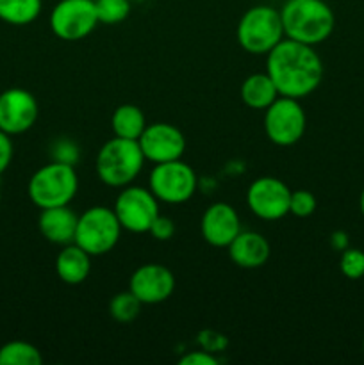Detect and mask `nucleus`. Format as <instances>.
I'll list each match as a JSON object with an SVG mask.
<instances>
[{
	"label": "nucleus",
	"mask_w": 364,
	"mask_h": 365,
	"mask_svg": "<svg viewBox=\"0 0 364 365\" xmlns=\"http://www.w3.org/2000/svg\"><path fill=\"white\" fill-rule=\"evenodd\" d=\"M266 73L278 95L302 100L320 88L325 68L314 46L284 38L266 53Z\"/></svg>",
	"instance_id": "f257e3e1"
},
{
	"label": "nucleus",
	"mask_w": 364,
	"mask_h": 365,
	"mask_svg": "<svg viewBox=\"0 0 364 365\" xmlns=\"http://www.w3.org/2000/svg\"><path fill=\"white\" fill-rule=\"evenodd\" d=\"M278 11L284 38L293 41L316 46L334 32V11L325 0H285Z\"/></svg>",
	"instance_id": "f03ea898"
},
{
	"label": "nucleus",
	"mask_w": 364,
	"mask_h": 365,
	"mask_svg": "<svg viewBox=\"0 0 364 365\" xmlns=\"http://www.w3.org/2000/svg\"><path fill=\"white\" fill-rule=\"evenodd\" d=\"M145 166V155L138 141L114 135L106 141L96 153L95 170L102 184L121 189L131 185Z\"/></svg>",
	"instance_id": "7ed1b4c3"
},
{
	"label": "nucleus",
	"mask_w": 364,
	"mask_h": 365,
	"mask_svg": "<svg viewBox=\"0 0 364 365\" xmlns=\"http://www.w3.org/2000/svg\"><path fill=\"white\" fill-rule=\"evenodd\" d=\"M77 191L79 175L75 166L56 160L39 168L27 185L29 198L38 209L70 205L71 200L77 196Z\"/></svg>",
	"instance_id": "20e7f679"
},
{
	"label": "nucleus",
	"mask_w": 364,
	"mask_h": 365,
	"mask_svg": "<svg viewBox=\"0 0 364 365\" xmlns=\"http://www.w3.org/2000/svg\"><path fill=\"white\" fill-rule=\"evenodd\" d=\"M236 36L245 52L252 56H266L284 39L280 11L266 4L250 7L239 18Z\"/></svg>",
	"instance_id": "39448f33"
},
{
	"label": "nucleus",
	"mask_w": 364,
	"mask_h": 365,
	"mask_svg": "<svg viewBox=\"0 0 364 365\" xmlns=\"http://www.w3.org/2000/svg\"><path fill=\"white\" fill-rule=\"evenodd\" d=\"M121 230L123 228L113 209L106 205L89 207L79 216L74 242L91 257H102L113 252Z\"/></svg>",
	"instance_id": "423d86ee"
},
{
	"label": "nucleus",
	"mask_w": 364,
	"mask_h": 365,
	"mask_svg": "<svg viewBox=\"0 0 364 365\" xmlns=\"http://www.w3.org/2000/svg\"><path fill=\"white\" fill-rule=\"evenodd\" d=\"M198 178L195 170L184 160H170L153 166L148 177V189L159 202L181 205L195 196Z\"/></svg>",
	"instance_id": "0eeeda50"
},
{
	"label": "nucleus",
	"mask_w": 364,
	"mask_h": 365,
	"mask_svg": "<svg viewBox=\"0 0 364 365\" xmlns=\"http://www.w3.org/2000/svg\"><path fill=\"white\" fill-rule=\"evenodd\" d=\"M305 127L307 116L300 100L278 96L264 109V132L273 145H296L305 134Z\"/></svg>",
	"instance_id": "6e6552de"
},
{
	"label": "nucleus",
	"mask_w": 364,
	"mask_h": 365,
	"mask_svg": "<svg viewBox=\"0 0 364 365\" xmlns=\"http://www.w3.org/2000/svg\"><path fill=\"white\" fill-rule=\"evenodd\" d=\"M121 228L132 234H146L153 220L159 216V200L148 187L125 185L114 200L113 207Z\"/></svg>",
	"instance_id": "1a4fd4ad"
},
{
	"label": "nucleus",
	"mask_w": 364,
	"mask_h": 365,
	"mask_svg": "<svg viewBox=\"0 0 364 365\" xmlns=\"http://www.w3.org/2000/svg\"><path fill=\"white\" fill-rule=\"evenodd\" d=\"M50 29L63 41H81L96 29L95 0H59L50 11Z\"/></svg>",
	"instance_id": "9d476101"
},
{
	"label": "nucleus",
	"mask_w": 364,
	"mask_h": 365,
	"mask_svg": "<svg viewBox=\"0 0 364 365\" xmlns=\"http://www.w3.org/2000/svg\"><path fill=\"white\" fill-rule=\"evenodd\" d=\"M291 189L275 177H259L248 185L246 207L264 221H278L289 214Z\"/></svg>",
	"instance_id": "9b49d317"
},
{
	"label": "nucleus",
	"mask_w": 364,
	"mask_h": 365,
	"mask_svg": "<svg viewBox=\"0 0 364 365\" xmlns=\"http://www.w3.org/2000/svg\"><path fill=\"white\" fill-rule=\"evenodd\" d=\"M38 100L24 88H11L0 93V130L9 135L31 130L38 121Z\"/></svg>",
	"instance_id": "f8f14e48"
},
{
	"label": "nucleus",
	"mask_w": 364,
	"mask_h": 365,
	"mask_svg": "<svg viewBox=\"0 0 364 365\" xmlns=\"http://www.w3.org/2000/svg\"><path fill=\"white\" fill-rule=\"evenodd\" d=\"M138 143L145 160L153 164L177 160L186 152V138L181 128L164 121L146 125Z\"/></svg>",
	"instance_id": "ddd939ff"
},
{
	"label": "nucleus",
	"mask_w": 364,
	"mask_h": 365,
	"mask_svg": "<svg viewBox=\"0 0 364 365\" xmlns=\"http://www.w3.org/2000/svg\"><path fill=\"white\" fill-rule=\"evenodd\" d=\"M128 291L143 305H157L173 294L175 277L163 264H143L132 273Z\"/></svg>",
	"instance_id": "4468645a"
},
{
	"label": "nucleus",
	"mask_w": 364,
	"mask_h": 365,
	"mask_svg": "<svg viewBox=\"0 0 364 365\" xmlns=\"http://www.w3.org/2000/svg\"><path fill=\"white\" fill-rule=\"evenodd\" d=\"M200 232L207 245L214 248H228L236 235L241 232L238 210L225 202L211 203L202 214Z\"/></svg>",
	"instance_id": "2eb2a0df"
},
{
	"label": "nucleus",
	"mask_w": 364,
	"mask_h": 365,
	"mask_svg": "<svg viewBox=\"0 0 364 365\" xmlns=\"http://www.w3.org/2000/svg\"><path fill=\"white\" fill-rule=\"evenodd\" d=\"M228 257L241 269H257L264 266L271 255L268 239L259 232L241 230L228 245Z\"/></svg>",
	"instance_id": "dca6fc26"
},
{
	"label": "nucleus",
	"mask_w": 364,
	"mask_h": 365,
	"mask_svg": "<svg viewBox=\"0 0 364 365\" xmlns=\"http://www.w3.org/2000/svg\"><path fill=\"white\" fill-rule=\"evenodd\" d=\"M77 220L79 216L68 205L41 209L38 217L39 234L52 245H71L75 241Z\"/></svg>",
	"instance_id": "f3484780"
},
{
	"label": "nucleus",
	"mask_w": 364,
	"mask_h": 365,
	"mask_svg": "<svg viewBox=\"0 0 364 365\" xmlns=\"http://www.w3.org/2000/svg\"><path fill=\"white\" fill-rule=\"evenodd\" d=\"M56 273L66 285H81L91 273V255L75 242L63 246L56 259Z\"/></svg>",
	"instance_id": "a211bd4d"
},
{
	"label": "nucleus",
	"mask_w": 364,
	"mask_h": 365,
	"mask_svg": "<svg viewBox=\"0 0 364 365\" xmlns=\"http://www.w3.org/2000/svg\"><path fill=\"white\" fill-rule=\"evenodd\" d=\"M241 95L243 103L250 109H266L270 107L275 100L278 98V89L275 82L271 81L270 75L264 73H252L243 81L241 84Z\"/></svg>",
	"instance_id": "6ab92c4d"
},
{
	"label": "nucleus",
	"mask_w": 364,
	"mask_h": 365,
	"mask_svg": "<svg viewBox=\"0 0 364 365\" xmlns=\"http://www.w3.org/2000/svg\"><path fill=\"white\" fill-rule=\"evenodd\" d=\"M146 118L143 110L134 103H121L114 109L111 116V128L116 138L132 139L138 141L141 138L143 130L146 128Z\"/></svg>",
	"instance_id": "aec40b11"
},
{
	"label": "nucleus",
	"mask_w": 364,
	"mask_h": 365,
	"mask_svg": "<svg viewBox=\"0 0 364 365\" xmlns=\"http://www.w3.org/2000/svg\"><path fill=\"white\" fill-rule=\"evenodd\" d=\"M43 0H0V20L14 27L32 24L41 14Z\"/></svg>",
	"instance_id": "412c9836"
},
{
	"label": "nucleus",
	"mask_w": 364,
	"mask_h": 365,
	"mask_svg": "<svg viewBox=\"0 0 364 365\" xmlns=\"http://www.w3.org/2000/svg\"><path fill=\"white\" fill-rule=\"evenodd\" d=\"M43 356L34 344L11 341L0 348V365H41Z\"/></svg>",
	"instance_id": "4be33fe9"
},
{
	"label": "nucleus",
	"mask_w": 364,
	"mask_h": 365,
	"mask_svg": "<svg viewBox=\"0 0 364 365\" xmlns=\"http://www.w3.org/2000/svg\"><path fill=\"white\" fill-rule=\"evenodd\" d=\"M143 303L131 291L118 292L109 302V316L116 323L128 324L141 314Z\"/></svg>",
	"instance_id": "5701e85b"
},
{
	"label": "nucleus",
	"mask_w": 364,
	"mask_h": 365,
	"mask_svg": "<svg viewBox=\"0 0 364 365\" xmlns=\"http://www.w3.org/2000/svg\"><path fill=\"white\" fill-rule=\"evenodd\" d=\"M95 4L100 24H121L131 14V2L128 0H95Z\"/></svg>",
	"instance_id": "b1692460"
},
{
	"label": "nucleus",
	"mask_w": 364,
	"mask_h": 365,
	"mask_svg": "<svg viewBox=\"0 0 364 365\" xmlns=\"http://www.w3.org/2000/svg\"><path fill=\"white\" fill-rule=\"evenodd\" d=\"M339 271L348 280H360L364 277V252L359 248H348L339 257Z\"/></svg>",
	"instance_id": "393cba45"
},
{
	"label": "nucleus",
	"mask_w": 364,
	"mask_h": 365,
	"mask_svg": "<svg viewBox=\"0 0 364 365\" xmlns=\"http://www.w3.org/2000/svg\"><path fill=\"white\" fill-rule=\"evenodd\" d=\"M316 196L307 189H296L291 191V202H289V214L296 217H309L316 210Z\"/></svg>",
	"instance_id": "a878e982"
},
{
	"label": "nucleus",
	"mask_w": 364,
	"mask_h": 365,
	"mask_svg": "<svg viewBox=\"0 0 364 365\" xmlns=\"http://www.w3.org/2000/svg\"><path fill=\"white\" fill-rule=\"evenodd\" d=\"M50 157L56 163L75 166L79 163V159H81V150H79V146L71 139L63 138L54 143L52 148H50Z\"/></svg>",
	"instance_id": "bb28decb"
},
{
	"label": "nucleus",
	"mask_w": 364,
	"mask_h": 365,
	"mask_svg": "<svg viewBox=\"0 0 364 365\" xmlns=\"http://www.w3.org/2000/svg\"><path fill=\"white\" fill-rule=\"evenodd\" d=\"M198 344L202 349L216 355V353L223 351L227 348V337L213 330H203L198 334Z\"/></svg>",
	"instance_id": "cd10ccee"
},
{
	"label": "nucleus",
	"mask_w": 364,
	"mask_h": 365,
	"mask_svg": "<svg viewBox=\"0 0 364 365\" xmlns=\"http://www.w3.org/2000/svg\"><path fill=\"white\" fill-rule=\"evenodd\" d=\"M148 234L152 235L153 239H157V241H170V239L175 235L173 220H171V217H166V216H161L159 214V216L153 220Z\"/></svg>",
	"instance_id": "c85d7f7f"
},
{
	"label": "nucleus",
	"mask_w": 364,
	"mask_h": 365,
	"mask_svg": "<svg viewBox=\"0 0 364 365\" xmlns=\"http://www.w3.org/2000/svg\"><path fill=\"white\" fill-rule=\"evenodd\" d=\"M178 364L181 365H218L220 364V360L216 359L214 353H209L206 351V349L200 348L198 351H189L188 355L182 356V359L178 360Z\"/></svg>",
	"instance_id": "c756f323"
},
{
	"label": "nucleus",
	"mask_w": 364,
	"mask_h": 365,
	"mask_svg": "<svg viewBox=\"0 0 364 365\" xmlns=\"http://www.w3.org/2000/svg\"><path fill=\"white\" fill-rule=\"evenodd\" d=\"M13 141H11V135L6 134L4 130H0V175L11 166V160H13Z\"/></svg>",
	"instance_id": "7c9ffc66"
},
{
	"label": "nucleus",
	"mask_w": 364,
	"mask_h": 365,
	"mask_svg": "<svg viewBox=\"0 0 364 365\" xmlns=\"http://www.w3.org/2000/svg\"><path fill=\"white\" fill-rule=\"evenodd\" d=\"M330 246L335 250V252H345L350 246L348 234L343 230H335L330 234Z\"/></svg>",
	"instance_id": "2f4dec72"
},
{
	"label": "nucleus",
	"mask_w": 364,
	"mask_h": 365,
	"mask_svg": "<svg viewBox=\"0 0 364 365\" xmlns=\"http://www.w3.org/2000/svg\"><path fill=\"white\" fill-rule=\"evenodd\" d=\"M359 210H360V214H363V217H364V189H363V192H360V196H359Z\"/></svg>",
	"instance_id": "473e14b6"
},
{
	"label": "nucleus",
	"mask_w": 364,
	"mask_h": 365,
	"mask_svg": "<svg viewBox=\"0 0 364 365\" xmlns=\"http://www.w3.org/2000/svg\"><path fill=\"white\" fill-rule=\"evenodd\" d=\"M363 349H364V339H363Z\"/></svg>",
	"instance_id": "72a5a7b5"
},
{
	"label": "nucleus",
	"mask_w": 364,
	"mask_h": 365,
	"mask_svg": "<svg viewBox=\"0 0 364 365\" xmlns=\"http://www.w3.org/2000/svg\"><path fill=\"white\" fill-rule=\"evenodd\" d=\"M0 202H2V195H0Z\"/></svg>",
	"instance_id": "f704fd0d"
}]
</instances>
